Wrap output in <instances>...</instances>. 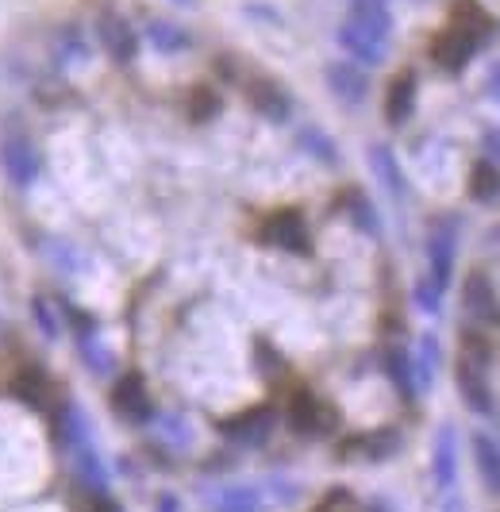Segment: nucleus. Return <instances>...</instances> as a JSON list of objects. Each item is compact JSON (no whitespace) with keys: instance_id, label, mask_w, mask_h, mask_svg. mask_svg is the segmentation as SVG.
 <instances>
[{"instance_id":"obj_24","label":"nucleus","mask_w":500,"mask_h":512,"mask_svg":"<svg viewBox=\"0 0 500 512\" xmlns=\"http://www.w3.org/2000/svg\"><path fill=\"white\" fill-rule=\"evenodd\" d=\"M220 512H258V493L250 486H231L220 493Z\"/></svg>"},{"instance_id":"obj_30","label":"nucleus","mask_w":500,"mask_h":512,"mask_svg":"<svg viewBox=\"0 0 500 512\" xmlns=\"http://www.w3.org/2000/svg\"><path fill=\"white\" fill-rule=\"evenodd\" d=\"M485 147L493 154H500V131H493V135H485Z\"/></svg>"},{"instance_id":"obj_31","label":"nucleus","mask_w":500,"mask_h":512,"mask_svg":"<svg viewBox=\"0 0 500 512\" xmlns=\"http://www.w3.org/2000/svg\"><path fill=\"white\" fill-rule=\"evenodd\" d=\"M489 93H493V97L500 101V66L493 70V81H489Z\"/></svg>"},{"instance_id":"obj_2","label":"nucleus","mask_w":500,"mask_h":512,"mask_svg":"<svg viewBox=\"0 0 500 512\" xmlns=\"http://www.w3.org/2000/svg\"><path fill=\"white\" fill-rule=\"evenodd\" d=\"M389 39H393V16L385 0H354L350 16L339 27V47L362 66H381L389 58Z\"/></svg>"},{"instance_id":"obj_8","label":"nucleus","mask_w":500,"mask_h":512,"mask_svg":"<svg viewBox=\"0 0 500 512\" xmlns=\"http://www.w3.org/2000/svg\"><path fill=\"white\" fill-rule=\"evenodd\" d=\"M266 243H274L281 251H293V255H308L312 239H308V224L297 208H281L266 220V231H262Z\"/></svg>"},{"instance_id":"obj_29","label":"nucleus","mask_w":500,"mask_h":512,"mask_svg":"<svg viewBox=\"0 0 500 512\" xmlns=\"http://www.w3.org/2000/svg\"><path fill=\"white\" fill-rule=\"evenodd\" d=\"M31 312H35V320H39V328H43V335H58V316H54V308L43 301V297H35V305H31Z\"/></svg>"},{"instance_id":"obj_32","label":"nucleus","mask_w":500,"mask_h":512,"mask_svg":"<svg viewBox=\"0 0 500 512\" xmlns=\"http://www.w3.org/2000/svg\"><path fill=\"white\" fill-rule=\"evenodd\" d=\"M174 4H185V8H193V4H197V0H174Z\"/></svg>"},{"instance_id":"obj_20","label":"nucleus","mask_w":500,"mask_h":512,"mask_svg":"<svg viewBox=\"0 0 500 512\" xmlns=\"http://www.w3.org/2000/svg\"><path fill=\"white\" fill-rule=\"evenodd\" d=\"M435 366H439V339H435V335H424V339L416 343V359H412V374H416V385H420V389L431 385Z\"/></svg>"},{"instance_id":"obj_26","label":"nucleus","mask_w":500,"mask_h":512,"mask_svg":"<svg viewBox=\"0 0 500 512\" xmlns=\"http://www.w3.org/2000/svg\"><path fill=\"white\" fill-rule=\"evenodd\" d=\"M189 112H193V120H212L220 112V97L208 85H200V89H193V97H189Z\"/></svg>"},{"instance_id":"obj_19","label":"nucleus","mask_w":500,"mask_h":512,"mask_svg":"<svg viewBox=\"0 0 500 512\" xmlns=\"http://www.w3.org/2000/svg\"><path fill=\"white\" fill-rule=\"evenodd\" d=\"M470 197L477 205H497L500 201V170L493 162H477L470 174Z\"/></svg>"},{"instance_id":"obj_12","label":"nucleus","mask_w":500,"mask_h":512,"mask_svg":"<svg viewBox=\"0 0 500 512\" xmlns=\"http://www.w3.org/2000/svg\"><path fill=\"white\" fill-rule=\"evenodd\" d=\"M100 43L112 54V62H120V66L135 62V54H139V35L124 16H104L100 20Z\"/></svg>"},{"instance_id":"obj_27","label":"nucleus","mask_w":500,"mask_h":512,"mask_svg":"<svg viewBox=\"0 0 500 512\" xmlns=\"http://www.w3.org/2000/svg\"><path fill=\"white\" fill-rule=\"evenodd\" d=\"M300 143H304V151H312L316 158H324V162H339V151L331 147V139H327L324 131L316 128L300 131Z\"/></svg>"},{"instance_id":"obj_17","label":"nucleus","mask_w":500,"mask_h":512,"mask_svg":"<svg viewBox=\"0 0 500 512\" xmlns=\"http://www.w3.org/2000/svg\"><path fill=\"white\" fill-rule=\"evenodd\" d=\"M370 162H374V174L377 181L393 193V197H404L408 193V181H404V174H400V162L397 154L389 151L385 143H377V147H370Z\"/></svg>"},{"instance_id":"obj_11","label":"nucleus","mask_w":500,"mask_h":512,"mask_svg":"<svg viewBox=\"0 0 500 512\" xmlns=\"http://www.w3.org/2000/svg\"><path fill=\"white\" fill-rule=\"evenodd\" d=\"M112 409L120 412L124 420L131 424H143L150 420V393H147V382L139 378V374H124L116 389H112Z\"/></svg>"},{"instance_id":"obj_13","label":"nucleus","mask_w":500,"mask_h":512,"mask_svg":"<svg viewBox=\"0 0 500 512\" xmlns=\"http://www.w3.org/2000/svg\"><path fill=\"white\" fill-rule=\"evenodd\" d=\"M247 97H250V104H254L266 120H274V124H285L289 112H293L289 93H285L277 81H270V77H254V81L247 85Z\"/></svg>"},{"instance_id":"obj_10","label":"nucleus","mask_w":500,"mask_h":512,"mask_svg":"<svg viewBox=\"0 0 500 512\" xmlns=\"http://www.w3.org/2000/svg\"><path fill=\"white\" fill-rule=\"evenodd\" d=\"M327 89L347 104V108H358V104L370 97V77L362 74L354 62H331L327 66Z\"/></svg>"},{"instance_id":"obj_14","label":"nucleus","mask_w":500,"mask_h":512,"mask_svg":"<svg viewBox=\"0 0 500 512\" xmlns=\"http://www.w3.org/2000/svg\"><path fill=\"white\" fill-rule=\"evenodd\" d=\"M416 74L412 70H404V74L393 77V85H389V93H385V120L400 128V124H408L412 120V112H416Z\"/></svg>"},{"instance_id":"obj_23","label":"nucleus","mask_w":500,"mask_h":512,"mask_svg":"<svg viewBox=\"0 0 500 512\" xmlns=\"http://www.w3.org/2000/svg\"><path fill=\"white\" fill-rule=\"evenodd\" d=\"M43 389H47V382H43V374H39V370H24V374L12 382V393H16L20 401H27V405H35V409L47 401V393H43Z\"/></svg>"},{"instance_id":"obj_28","label":"nucleus","mask_w":500,"mask_h":512,"mask_svg":"<svg viewBox=\"0 0 500 512\" xmlns=\"http://www.w3.org/2000/svg\"><path fill=\"white\" fill-rule=\"evenodd\" d=\"M416 305L424 308V312H439V308H443V293L427 282V278H420V282H416Z\"/></svg>"},{"instance_id":"obj_22","label":"nucleus","mask_w":500,"mask_h":512,"mask_svg":"<svg viewBox=\"0 0 500 512\" xmlns=\"http://www.w3.org/2000/svg\"><path fill=\"white\" fill-rule=\"evenodd\" d=\"M74 451H77V478H81L89 489H104L108 478H104V466H100L97 451H93L89 443H77Z\"/></svg>"},{"instance_id":"obj_5","label":"nucleus","mask_w":500,"mask_h":512,"mask_svg":"<svg viewBox=\"0 0 500 512\" xmlns=\"http://www.w3.org/2000/svg\"><path fill=\"white\" fill-rule=\"evenodd\" d=\"M277 424V412L270 405H258V409H247L239 412V416H231L220 424V432H224L231 443H239V447H262L270 432H274Z\"/></svg>"},{"instance_id":"obj_15","label":"nucleus","mask_w":500,"mask_h":512,"mask_svg":"<svg viewBox=\"0 0 500 512\" xmlns=\"http://www.w3.org/2000/svg\"><path fill=\"white\" fill-rule=\"evenodd\" d=\"M147 43L154 47L158 54H185L193 47V39H189V31L174 20H150L147 24Z\"/></svg>"},{"instance_id":"obj_16","label":"nucleus","mask_w":500,"mask_h":512,"mask_svg":"<svg viewBox=\"0 0 500 512\" xmlns=\"http://www.w3.org/2000/svg\"><path fill=\"white\" fill-rule=\"evenodd\" d=\"M454 478H458V432L439 428V436H435V482L450 489Z\"/></svg>"},{"instance_id":"obj_1","label":"nucleus","mask_w":500,"mask_h":512,"mask_svg":"<svg viewBox=\"0 0 500 512\" xmlns=\"http://www.w3.org/2000/svg\"><path fill=\"white\" fill-rule=\"evenodd\" d=\"M493 16L477 4V0H458L450 12V24L431 39V62L447 74H462L474 54L485 47V39H493Z\"/></svg>"},{"instance_id":"obj_6","label":"nucleus","mask_w":500,"mask_h":512,"mask_svg":"<svg viewBox=\"0 0 500 512\" xmlns=\"http://www.w3.org/2000/svg\"><path fill=\"white\" fill-rule=\"evenodd\" d=\"M289 424L300 436H324L335 428V412L327 409L312 389H297L293 401H289Z\"/></svg>"},{"instance_id":"obj_9","label":"nucleus","mask_w":500,"mask_h":512,"mask_svg":"<svg viewBox=\"0 0 500 512\" xmlns=\"http://www.w3.org/2000/svg\"><path fill=\"white\" fill-rule=\"evenodd\" d=\"M462 305H466V312H470V320H474L477 328L500 324V297L481 270H474L466 278V285H462Z\"/></svg>"},{"instance_id":"obj_21","label":"nucleus","mask_w":500,"mask_h":512,"mask_svg":"<svg viewBox=\"0 0 500 512\" xmlns=\"http://www.w3.org/2000/svg\"><path fill=\"white\" fill-rule=\"evenodd\" d=\"M385 370H389V378L397 382V389L404 397H416L420 389H416V374H412V359L404 355V351H389L385 355Z\"/></svg>"},{"instance_id":"obj_25","label":"nucleus","mask_w":500,"mask_h":512,"mask_svg":"<svg viewBox=\"0 0 500 512\" xmlns=\"http://www.w3.org/2000/svg\"><path fill=\"white\" fill-rule=\"evenodd\" d=\"M347 212H350V220L358 224L362 231H370V235H377V212H374V205L362 197V193H350V205H347Z\"/></svg>"},{"instance_id":"obj_18","label":"nucleus","mask_w":500,"mask_h":512,"mask_svg":"<svg viewBox=\"0 0 500 512\" xmlns=\"http://www.w3.org/2000/svg\"><path fill=\"white\" fill-rule=\"evenodd\" d=\"M474 459H477V470H481V478H485V486L500 493V443L497 439H489L485 432H477L474 436Z\"/></svg>"},{"instance_id":"obj_4","label":"nucleus","mask_w":500,"mask_h":512,"mask_svg":"<svg viewBox=\"0 0 500 512\" xmlns=\"http://www.w3.org/2000/svg\"><path fill=\"white\" fill-rule=\"evenodd\" d=\"M454 258H458V235L454 220H439L427 235V282L439 293H447L450 274H454Z\"/></svg>"},{"instance_id":"obj_3","label":"nucleus","mask_w":500,"mask_h":512,"mask_svg":"<svg viewBox=\"0 0 500 512\" xmlns=\"http://www.w3.org/2000/svg\"><path fill=\"white\" fill-rule=\"evenodd\" d=\"M0 170L8 174V181H12L16 189L35 185L39 174H43V154H39V147H35L31 135H27L20 124H12V120L0 131Z\"/></svg>"},{"instance_id":"obj_7","label":"nucleus","mask_w":500,"mask_h":512,"mask_svg":"<svg viewBox=\"0 0 500 512\" xmlns=\"http://www.w3.org/2000/svg\"><path fill=\"white\" fill-rule=\"evenodd\" d=\"M454 378H458V393H462V401H466L477 416H493V412H497L493 389H489V374H485V366H481V362L458 355V370H454Z\"/></svg>"}]
</instances>
